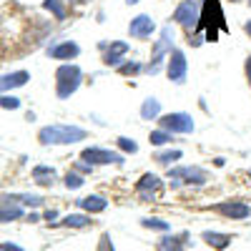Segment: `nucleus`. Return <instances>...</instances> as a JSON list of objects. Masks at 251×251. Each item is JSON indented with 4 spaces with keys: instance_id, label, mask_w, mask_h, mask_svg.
<instances>
[{
    "instance_id": "aec40b11",
    "label": "nucleus",
    "mask_w": 251,
    "mask_h": 251,
    "mask_svg": "<svg viewBox=\"0 0 251 251\" xmlns=\"http://www.w3.org/2000/svg\"><path fill=\"white\" fill-rule=\"evenodd\" d=\"M93 221H91V214H68L63 216V221H55L53 226H66V228H88Z\"/></svg>"
},
{
    "instance_id": "c9c22d12",
    "label": "nucleus",
    "mask_w": 251,
    "mask_h": 251,
    "mask_svg": "<svg viewBox=\"0 0 251 251\" xmlns=\"http://www.w3.org/2000/svg\"><path fill=\"white\" fill-rule=\"evenodd\" d=\"M28 221L35 224V221H40V216H38V214H28Z\"/></svg>"
},
{
    "instance_id": "4c0bfd02",
    "label": "nucleus",
    "mask_w": 251,
    "mask_h": 251,
    "mask_svg": "<svg viewBox=\"0 0 251 251\" xmlns=\"http://www.w3.org/2000/svg\"><path fill=\"white\" fill-rule=\"evenodd\" d=\"M126 3H128V5H136V3H141V0H126Z\"/></svg>"
},
{
    "instance_id": "b1692460",
    "label": "nucleus",
    "mask_w": 251,
    "mask_h": 251,
    "mask_svg": "<svg viewBox=\"0 0 251 251\" xmlns=\"http://www.w3.org/2000/svg\"><path fill=\"white\" fill-rule=\"evenodd\" d=\"M143 71H146V63H141V60H123L121 66L116 68V73H118V75H123V78L141 75Z\"/></svg>"
},
{
    "instance_id": "423d86ee",
    "label": "nucleus",
    "mask_w": 251,
    "mask_h": 251,
    "mask_svg": "<svg viewBox=\"0 0 251 251\" xmlns=\"http://www.w3.org/2000/svg\"><path fill=\"white\" fill-rule=\"evenodd\" d=\"M201 5H203V0H181L171 15V20L178 23L186 33H194L201 20Z\"/></svg>"
},
{
    "instance_id": "7c9ffc66",
    "label": "nucleus",
    "mask_w": 251,
    "mask_h": 251,
    "mask_svg": "<svg viewBox=\"0 0 251 251\" xmlns=\"http://www.w3.org/2000/svg\"><path fill=\"white\" fill-rule=\"evenodd\" d=\"M93 169H96V166H91V163H86V161H75V163H73V171L80 174V176H91Z\"/></svg>"
},
{
    "instance_id": "f3484780",
    "label": "nucleus",
    "mask_w": 251,
    "mask_h": 251,
    "mask_svg": "<svg viewBox=\"0 0 251 251\" xmlns=\"http://www.w3.org/2000/svg\"><path fill=\"white\" fill-rule=\"evenodd\" d=\"M28 80H30V73L28 71H13V73L0 78V93H10V91H15L20 86H25Z\"/></svg>"
},
{
    "instance_id": "1a4fd4ad",
    "label": "nucleus",
    "mask_w": 251,
    "mask_h": 251,
    "mask_svg": "<svg viewBox=\"0 0 251 251\" xmlns=\"http://www.w3.org/2000/svg\"><path fill=\"white\" fill-rule=\"evenodd\" d=\"M166 75H169L171 83L176 86H183L186 78H188V60H186V53L181 48H174L166 58Z\"/></svg>"
},
{
    "instance_id": "4468645a",
    "label": "nucleus",
    "mask_w": 251,
    "mask_h": 251,
    "mask_svg": "<svg viewBox=\"0 0 251 251\" xmlns=\"http://www.w3.org/2000/svg\"><path fill=\"white\" fill-rule=\"evenodd\" d=\"M191 244V234L188 231H178V234H166L156 241L158 251H186V246Z\"/></svg>"
},
{
    "instance_id": "c85d7f7f",
    "label": "nucleus",
    "mask_w": 251,
    "mask_h": 251,
    "mask_svg": "<svg viewBox=\"0 0 251 251\" xmlns=\"http://www.w3.org/2000/svg\"><path fill=\"white\" fill-rule=\"evenodd\" d=\"M63 183H66V188L68 191H78V188L86 183V176H80V174H75L73 169L66 174V178H63Z\"/></svg>"
},
{
    "instance_id": "cd10ccee",
    "label": "nucleus",
    "mask_w": 251,
    "mask_h": 251,
    "mask_svg": "<svg viewBox=\"0 0 251 251\" xmlns=\"http://www.w3.org/2000/svg\"><path fill=\"white\" fill-rule=\"evenodd\" d=\"M116 149H118L123 156H133V153H138V143H136L133 138H128V136H118V138H116Z\"/></svg>"
},
{
    "instance_id": "2eb2a0df",
    "label": "nucleus",
    "mask_w": 251,
    "mask_h": 251,
    "mask_svg": "<svg viewBox=\"0 0 251 251\" xmlns=\"http://www.w3.org/2000/svg\"><path fill=\"white\" fill-rule=\"evenodd\" d=\"M48 55L53 60H75L80 55V46L75 43V40H60V43L48 48Z\"/></svg>"
},
{
    "instance_id": "a19ab883",
    "label": "nucleus",
    "mask_w": 251,
    "mask_h": 251,
    "mask_svg": "<svg viewBox=\"0 0 251 251\" xmlns=\"http://www.w3.org/2000/svg\"><path fill=\"white\" fill-rule=\"evenodd\" d=\"M0 55H3V48H0Z\"/></svg>"
},
{
    "instance_id": "2f4dec72",
    "label": "nucleus",
    "mask_w": 251,
    "mask_h": 251,
    "mask_svg": "<svg viewBox=\"0 0 251 251\" xmlns=\"http://www.w3.org/2000/svg\"><path fill=\"white\" fill-rule=\"evenodd\" d=\"M0 251H25V249L18 246V244H13V241H3V244H0Z\"/></svg>"
},
{
    "instance_id": "4be33fe9",
    "label": "nucleus",
    "mask_w": 251,
    "mask_h": 251,
    "mask_svg": "<svg viewBox=\"0 0 251 251\" xmlns=\"http://www.w3.org/2000/svg\"><path fill=\"white\" fill-rule=\"evenodd\" d=\"M23 216H25V211L20 203H0V224H10Z\"/></svg>"
},
{
    "instance_id": "ea45409f",
    "label": "nucleus",
    "mask_w": 251,
    "mask_h": 251,
    "mask_svg": "<svg viewBox=\"0 0 251 251\" xmlns=\"http://www.w3.org/2000/svg\"><path fill=\"white\" fill-rule=\"evenodd\" d=\"M231 3H241V0H231ZM249 3H251V0H249Z\"/></svg>"
},
{
    "instance_id": "20e7f679",
    "label": "nucleus",
    "mask_w": 251,
    "mask_h": 251,
    "mask_svg": "<svg viewBox=\"0 0 251 251\" xmlns=\"http://www.w3.org/2000/svg\"><path fill=\"white\" fill-rule=\"evenodd\" d=\"M80 83H83V71L75 63H60L55 68V96L60 100L71 98L80 88Z\"/></svg>"
},
{
    "instance_id": "79ce46f5",
    "label": "nucleus",
    "mask_w": 251,
    "mask_h": 251,
    "mask_svg": "<svg viewBox=\"0 0 251 251\" xmlns=\"http://www.w3.org/2000/svg\"><path fill=\"white\" fill-rule=\"evenodd\" d=\"M249 178H251V171H249Z\"/></svg>"
},
{
    "instance_id": "a878e982",
    "label": "nucleus",
    "mask_w": 251,
    "mask_h": 251,
    "mask_svg": "<svg viewBox=\"0 0 251 251\" xmlns=\"http://www.w3.org/2000/svg\"><path fill=\"white\" fill-rule=\"evenodd\" d=\"M141 226L143 228H151V231H161V234H169L171 231V224L163 221V219H156V216H143L141 219Z\"/></svg>"
},
{
    "instance_id": "ddd939ff",
    "label": "nucleus",
    "mask_w": 251,
    "mask_h": 251,
    "mask_svg": "<svg viewBox=\"0 0 251 251\" xmlns=\"http://www.w3.org/2000/svg\"><path fill=\"white\" fill-rule=\"evenodd\" d=\"M156 33V23H153V18L149 13H141L136 18H131V23H128V35L136 38V40H149L151 35Z\"/></svg>"
},
{
    "instance_id": "c756f323",
    "label": "nucleus",
    "mask_w": 251,
    "mask_h": 251,
    "mask_svg": "<svg viewBox=\"0 0 251 251\" xmlns=\"http://www.w3.org/2000/svg\"><path fill=\"white\" fill-rule=\"evenodd\" d=\"M0 108L5 111H18L20 108V98L13 93H0Z\"/></svg>"
},
{
    "instance_id": "f704fd0d",
    "label": "nucleus",
    "mask_w": 251,
    "mask_h": 251,
    "mask_svg": "<svg viewBox=\"0 0 251 251\" xmlns=\"http://www.w3.org/2000/svg\"><path fill=\"white\" fill-rule=\"evenodd\" d=\"M244 33L251 38V20H246V23H244Z\"/></svg>"
},
{
    "instance_id": "e433bc0d",
    "label": "nucleus",
    "mask_w": 251,
    "mask_h": 251,
    "mask_svg": "<svg viewBox=\"0 0 251 251\" xmlns=\"http://www.w3.org/2000/svg\"><path fill=\"white\" fill-rule=\"evenodd\" d=\"M224 163H226V161H224L221 156H219V158H214V166H219V169H221V166H224Z\"/></svg>"
},
{
    "instance_id": "72a5a7b5",
    "label": "nucleus",
    "mask_w": 251,
    "mask_h": 251,
    "mask_svg": "<svg viewBox=\"0 0 251 251\" xmlns=\"http://www.w3.org/2000/svg\"><path fill=\"white\" fill-rule=\"evenodd\" d=\"M43 219H46V221L53 226V224H55V219H58V211H55V208H48V211L43 214Z\"/></svg>"
},
{
    "instance_id": "7ed1b4c3",
    "label": "nucleus",
    "mask_w": 251,
    "mask_h": 251,
    "mask_svg": "<svg viewBox=\"0 0 251 251\" xmlns=\"http://www.w3.org/2000/svg\"><path fill=\"white\" fill-rule=\"evenodd\" d=\"M176 48V30L171 23H166L161 30H158V40H153V50H151V60L146 63V71L149 75H156L163 71V63L169 58V53Z\"/></svg>"
},
{
    "instance_id": "f257e3e1",
    "label": "nucleus",
    "mask_w": 251,
    "mask_h": 251,
    "mask_svg": "<svg viewBox=\"0 0 251 251\" xmlns=\"http://www.w3.org/2000/svg\"><path fill=\"white\" fill-rule=\"evenodd\" d=\"M206 38V43H219V35L228 33V23H226V15L221 8V0H203L201 5V20H199V28Z\"/></svg>"
},
{
    "instance_id": "393cba45",
    "label": "nucleus",
    "mask_w": 251,
    "mask_h": 251,
    "mask_svg": "<svg viewBox=\"0 0 251 251\" xmlns=\"http://www.w3.org/2000/svg\"><path fill=\"white\" fill-rule=\"evenodd\" d=\"M66 0H43V8L55 18V20H66V15H68V10H66Z\"/></svg>"
},
{
    "instance_id": "6ab92c4d",
    "label": "nucleus",
    "mask_w": 251,
    "mask_h": 251,
    "mask_svg": "<svg viewBox=\"0 0 251 251\" xmlns=\"http://www.w3.org/2000/svg\"><path fill=\"white\" fill-rule=\"evenodd\" d=\"M201 239L211 246V249H216V251H224V249H228L231 246V241H234V236L231 234H221V231H206L201 234Z\"/></svg>"
},
{
    "instance_id": "a211bd4d",
    "label": "nucleus",
    "mask_w": 251,
    "mask_h": 251,
    "mask_svg": "<svg viewBox=\"0 0 251 251\" xmlns=\"http://www.w3.org/2000/svg\"><path fill=\"white\" fill-rule=\"evenodd\" d=\"M30 176H33V181H35L38 186H53L55 178H58L55 169H53V166H48V163H38V166H33Z\"/></svg>"
},
{
    "instance_id": "dca6fc26",
    "label": "nucleus",
    "mask_w": 251,
    "mask_h": 251,
    "mask_svg": "<svg viewBox=\"0 0 251 251\" xmlns=\"http://www.w3.org/2000/svg\"><path fill=\"white\" fill-rule=\"evenodd\" d=\"M80 211H86V214H103L108 208V199L106 196H98V194H91V196H83L75 201Z\"/></svg>"
},
{
    "instance_id": "0eeeda50",
    "label": "nucleus",
    "mask_w": 251,
    "mask_h": 251,
    "mask_svg": "<svg viewBox=\"0 0 251 251\" xmlns=\"http://www.w3.org/2000/svg\"><path fill=\"white\" fill-rule=\"evenodd\" d=\"M158 128L169 131V133H178V136H188L196 131V123L191 118V113H183V111H174V113H161L158 116Z\"/></svg>"
},
{
    "instance_id": "9d476101",
    "label": "nucleus",
    "mask_w": 251,
    "mask_h": 251,
    "mask_svg": "<svg viewBox=\"0 0 251 251\" xmlns=\"http://www.w3.org/2000/svg\"><path fill=\"white\" fill-rule=\"evenodd\" d=\"M211 211H216L224 219H231V221H244L251 216V206L241 199H228V201H219L211 206Z\"/></svg>"
},
{
    "instance_id": "5701e85b",
    "label": "nucleus",
    "mask_w": 251,
    "mask_h": 251,
    "mask_svg": "<svg viewBox=\"0 0 251 251\" xmlns=\"http://www.w3.org/2000/svg\"><path fill=\"white\" fill-rule=\"evenodd\" d=\"M158 116H161V100L158 98H146L143 103H141V118L143 121H158Z\"/></svg>"
},
{
    "instance_id": "f8f14e48",
    "label": "nucleus",
    "mask_w": 251,
    "mask_h": 251,
    "mask_svg": "<svg viewBox=\"0 0 251 251\" xmlns=\"http://www.w3.org/2000/svg\"><path fill=\"white\" fill-rule=\"evenodd\" d=\"M128 50H131V43L128 40H108V46H106V50H103V66L106 68H118L121 63L126 60V55H128Z\"/></svg>"
},
{
    "instance_id": "39448f33",
    "label": "nucleus",
    "mask_w": 251,
    "mask_h": 251,
    "mask_svg": "<svg viewBox=\"0 0 251 251\" xmlns=\"http://www.w3.org/2000/svg\"><path fill=\"white\" fill-rule=\"evenodd\" d=\"M169 181L174 188L178 186H206L208 183V171L201 166H174L169 169Z\"/></svg>"
},
{
    "instance_id": "bb28decb",
    "label": "nucleus",
    "mask_w": 251,
    "mask_h": 251,
    "mask_svg": "<svg viewBox=\"0 0 251 251\" xmlns=\"http://www.w3.org/2000/svg\"><path fill=\"white\" fill-rule=\"evenodd\" d=\"M149 141H151V146H156V149H166V146H171L174 133L163 131V128H156V131H151V133H149Z\"/></svg>"
},
{
    "instance_id": "58836bf2",
    "label": "nucleus",
    "mask_w": 251,
    "mask_h": 251,
    "mask_svg": "<svg viewBox=\"0 0 251 251\" xmlns=\"http://www.w3.org/2000/svg\"><path fill=\"white\" fill-rule=\"evenodd\" d=\"M66 3H86V0H66Z\"/></svg>"
},
{
    "instance_id": "f03ea898",
    "label": "nucleus",
    "mask_w": 251,
    "mask_h": 251,
    "mask_svg": "<svg viewBox=\"0 0 251 251\" xmlns=\"http://www.w3.org/2000/svg\"><path fill=\"white\" fill-rule=\"evenodd\" d=\"M86 138H88V131L80 128V126H71V123H50L38 131L40 146H73Z\"/></svg>"
},
{
    "instance_id": "412c9836",
    "label": "nucleus",
    "mask_w": 251,
    "mask_h": 251,
    "mask_svg": "<svg viewBox=\"0 0 251 251\" xmlns=\"http://www.w3.org/2000/svg\"><path fill=\"white\" fill-rule=\"evenodd\" d=\"M181 156H183L181 149H171V146H169V149H158V151L153 153V161H156L158 166H169V169H171L176 161H181Z\"/></svg>"
},
{
    "instance_id": "6e6552de",
    "label": "nucleus",
    "mask_w": 251,
    "mask_h": 251,
    "mask_svg": "<svg viewBox=\"0 0 251 251\" xmlns=\"http://www.w3.org/2000/svg\"><path fill=\"white\" fill-rule=\"evenodd\" d=\"M80 161H86L91 166H123L126 156L121 151L103 149V146H88V149L80 151Z\"/></svg>"
},
{
    "instance_id": "9b49d317",
    "label": "nucleus",
    "mask_w": 251,
    "mask_h": 251,
    "mask_svg": "<svg viewBox=\"0 0 251 251\" xmlns=\"http://www.w3.org/2000/svg\"><path fill=\"white\" fill-rule=\"evenodd\" d=\"M136 196L141 201H156L161 196V188H163V181L156 176V174H143L138 181H136Z\"/></svg>"
},
{
    "instance_id": "473e14b6",
    "label": "nucleus",
    "mask_w": 251,
    "mask_h": 251,
    "mask_svg": "<svg viewBox=\"0 0 251 251\" xmlns=\"http://www.w3.org/2000/svg\"><path fill=\"white\" fill-rule=\"evenodd\" d=\"M244 75H246V83H249V88H251V55L244 60Z\"/></svg>"
}]
</instances>
